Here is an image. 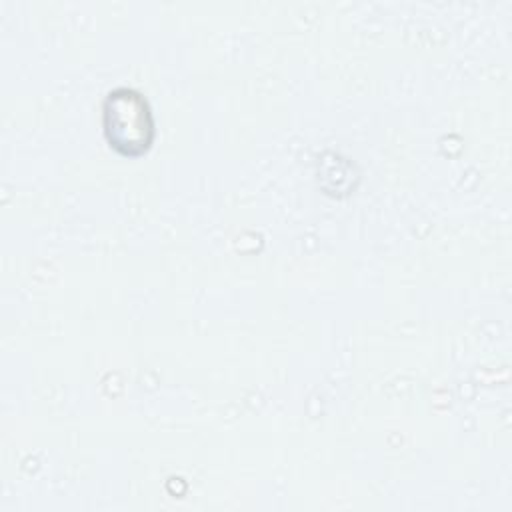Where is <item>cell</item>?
<instances>
[{
  "label": "cell",
  "mask_w": 512,
  "mask_h": 512,
  "mask_svg": "<svg viewBox=\"0 0 512 512\" xmlns=\"http://www.w3.org/2000/svg\"><path fill=\"white\" fill-rule=\"evenodd\" d=\"M104 138L118 154L138 158L150 150L156 128L150 102L134 88L118 86L102 102Z\"/></svg>",
  "instance_id": "obj_1"
}]
</instances>
